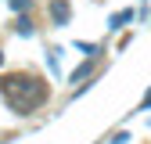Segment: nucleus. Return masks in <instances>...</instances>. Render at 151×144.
<instances>
[{"label":"nucleus","instance_id":"f257e3e1","mask_svg":"<svg viewBox=\"0 0 151 144\" xmlns=\"http://www.w3.org/2000/svg\"><path fill=\"white\" fill-rule=\"evenodd\" d=\"M0 86H4V97L11 101V108H18V112H32L47 97V86L36 76H7L0 79Z\"/></svg>","mask_w":151,"mask_h":144},{"label":"nucleus","instance_id":"f03ea898","mask_svg":"<svg viewBox=\"0 0 151 144\" xmlns=\"http://www.w3.org/2000/svg\"><path fill=\"white\" fill-rule=\"evenodd\" d=\"M50 18H54L58 25H65V22H68V4H65V0H58V4L50 7Z\"/></svg>","mask_w":151,"mask_h":144},{"label":"nucleus","instance_id":"7ed1b4c3","mask_svg":"<svg viewBox=\"0 0 151 144\" xmlns=\"http://www.w3.org/2000/svg\"><path fill=\"white\" fill-rule=\"evenodd\" d=\"M129 18H133V11H119V14H115V18H111V22H108V25H111V29H119L122 22H129Z\"/></svg>","mask_w":151,"mask_h":144},{"label":"nucleus","instance_id":"20e7f679","mask_svg":"<svg viewBox=\"0 0 151 144\" xmlns=\"http://www.w3.org/2000/svg\"><path fill=\"white\" fill-rule=\"evenodd\" d=\"M90 68H93V61H86V65H79V68H76V72H72V83H79V79L86 76V72H90Z\"/></svg>","mask_w":151,"mask_h":144},{"label":"nucleus","instance_id":"39448f33","mask_svg":"<svg viewBox=\"0 0 151 144\" xmlns=\"http://www.w3.org/2000/svg\"><path fill=\"white\" fill-rule=\"evenodd\" d=\"M11 7H14V11H22V7H29V0H11Z\"/></svg>","mask_w":151,"mask_h":144},{"label":"nucleus","instance_id":"423d86ee","mask_svg":"<svg viewBox=\"0 0 151 144\" xmlns=\"http://www.w3.org/2000/svg\"><path fill=\"white\" fill-rule=\"evenodd\" d=\"M140 108H151V90H147V97L140 101Z\"/></svg>","mask_w":151,"mask_h":144}]
</instances>
